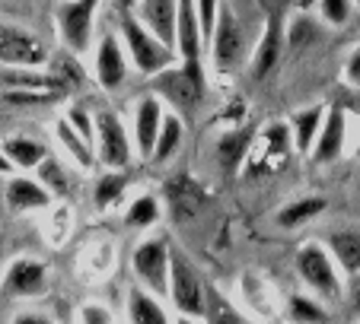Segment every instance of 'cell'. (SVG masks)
I'll return each mask as SVG.
<instances>
[{"label":"cell","mask_w":360,"mask_h":324,"mask_svg":"<svg viewBox=\"0 0 360 324\" xmlns=\"http://www.w3.org/2000/svg\"><path fill=\"white\" fill-rule=\"evenodd\" d=\"M124 184H128V178L122 175V169H109L105 175H99L96 178V191H93L96 207H109V203H115L118 197H122Z\"/></svg>","instance_id":"f546056e"},{"label":"cell","mask_w":360,"mask_h":324,"mask_svg":"<svg viewBox=\"0 0 360 324\" xmlns=\"http://www.w3.org/2000/svg\"><path fill=\"white\" fill-rule=\"evenodd\" d=\"M64 89H7L0 93L4 105H51V102L64 99Z\"/></svg>","instance_id":"f1b7e54d"},{"label":"cell","mask_w":360,"mask_h":324,"mask_svg":"<svg viewBox=\"0 0 360 324\" xmlns=\"http://www.w3.org/2000/svg\"><path fill=\"white\" fill-rule=\"evenodd\" d=\"M4 197H7V203L13 210L26 213V210H45L55 194H51V191H48L45 184L39 182V178L16 175V178H10V182H7V191H4Z\"/></svg>","instance_id":"e0dca14e"},{"label":"cell","mask_w":360,"mask_h":324,"mask_svg":"<svg viewBox=\"0 0 360 324\" xmlns=\"http://www.w3.org/2000/svg\"><path fill=\"white\" fill-rule=\"evenodd\" d=\"M347 302H351V309L360 315V274H351V283H347Z\"/></svg>","instance_id":"60d3db41"},{"label":"cell","mask_w":360,"mask_h":324,"mask_svg":"<svg viewBox=\"0 0 360 324\" xmlns=\"http://www.w3.org/2000/svg\"><path fill=\"white\" fill-rule=\"evenodd\" d=\"M122 39H124V48H128V58L134 61V67L147 76H157V74H163V70H169L179 58L176 48L160 41L157 35L150 32L141 20H134V16H124L122 20Z\"/></svg>","instance_id":"7a4b0ae2"},{"label":"cell","mask_w":360,"mask_h":324,"mask_svg":"<svg viewBox=\"0 0 360 324\" xmlns=\"http://www.w3.org/2000/svg\"><path fill=\"white\" fill-rule=\"evenodd\" d=\"M96 7H99V0H68V4H61V7L55 10V20L64 35V45L74 54H83L89 48Z\"/></svg>","instance_id":"9c48e42d"},{"label":"cell","mask_w":360,"mask_h":324,"mask_svg":"<svg viewBox=\"0 0 360 324\" xmlns=\"http://www.w3.org/2000/svg\"><path fill=\"white\" fill-rule=\"evenodd\" d=\"M252 137L255 134H249V130H230V134L217 143V159H220V166H224L226 172H236L239 166L245 162V153H249Z\"/></svg>","instance_id":"d4e9b609"},{"label":"cell","mask_w":360,"mask_h":324,"mask_svg":"<svg viewBox=\"0 0 360 324\" xmlns=\"http://www.w3.org/2000/svg\"><path fill=\"white\" fill-rule=\"evenodd\" d=\"M131 128H134L137 156L153 159V149H157V140H160V128H163V105H160L157 95H143V99L134 102Z\"/></svg>","instance_id":"8fae6325"},{"label":"cell","mask_w":360,"mask_h":324,"mask_svg":"<svg viewBox=\"0 0 360 324\" xmlns=\"http://www.w3.org/2000/svg\"><path fill=\"white\" fill-rule=\"evenodd\" d=\"M309 4H313V0H300V7H309Z\"/></svg>","instance_id":"7dc6e473"},{"label":"cell","mask_w":360,"mask_h":324,"mask_svg":"<svg viewBox=\"0 0 360 324\" xmlns=\"http://www.w3.org/2000/svg\"><path fill=\"white\" fill-rule=\"evenodd\" d=\"M134 4H137V0H118V7H122V10H131Z\"/></svg>","instance_id":"f6af8a7d"},{"label":"cell","mask_w":360,"mask_h":324,"mask_svg":"<svg viewBox=\"0 0 360 324\" xmlns=\"http://www.w3.org/2000/svg\"><path fill=\"white\" fill-rule=\"evenodd\" d=\"M236 4H249V0H236Z\"/></svg>","instance_id":"c3c4849f"},{"label":"cell","mask_w":360,"mask_h":324,"mask_svg":"<svg viewBox=\"0 0 360 324\" xmlns=\"http://www.w3.org/2000/svg\"><path fill=\"white\" fill-rule=\"evenodd\" d=\"M293 4H297V0H259V7H262V13H265V20H268V16H281V20H284L287 10H290Z\"/></svg>","instance_id":"ab89813d"},{"label":"cell","mask_w":360,"mask_h":324,"mask_svg":"<svg viewBox=\"0 0 360 324\" xmlns=\"http://www.w3.org/2000/svg\"><path fill=\"white\" fill-rule=\"evenodd\" d=\"M214 64L224 70L236 67L243 61V51H245V39H243V26L239 20L233 16V10L226 4H220L217 10V22H214Z\"/></svg>","instance_id":"30bf717a"},{"label":"cell","mask_w":360,"mask_h":324,"mask_svg":"<svg viewBox=\"0 0 360 324\" xmlns=\"http://www.w3.org/2000/svg\"><path fill=\"white\" fill-rule=\"evenodd\" d=\"M169 299L185 318H204V309H207V286L198 280L191 264L185 261L179 251H172V264H169Z\"/></svg>","instance_id":"8992f818"},{"label":"cell","mask_w":360,"mask_h":324,"mask_svg":"<svg viewBox=\"0 0 360 324\" xmlns=\"http://www.w3.org/2000/svg\"><path fill=\"white\" fill-rule=\"evenodd\" d=\"M48 290V270L35 257H16L4 274V292L16 299H32Z\"/></svg>","instance_id":"7c38bea8"},{"label":"cell","mask_w":360,"mask_h":324,"mask_svg":"<svg viewBox=\"0 0 360 324\" xmlns=\"http://www.w3.org/2000/svg\"><path fill=\"white\" fill-rule=\"evenodd\" d=\"M207 324H245V318L233 309V302L220 290L207 286V309H204Z\"/></svg>","instance_id":"83f0119b"},{"label":"cell","mask_w":360,"mask_h":324,"mask_svg":"<svg viewBox=\"0 0 360 324\" xmlns=\"http://www.w3.org/2000/svg\"><path fill=\"white\" fill-rule=\"evenodd\" d=\"M128 321L131 324H169L163 302L157 299V292L131 286L128 290Z\"/></svg>","instance_id":"44dd1931"},{"label":"cell","mask_w":360,"mask_h":324,"mask_svg":"<svg viewBox=\"0 0 360 324\" xmlns=\"http://www.w3.org/2000/svg\"><path fill=\"white\" fill-rule=\"evenodd\" d=\"M201 20H198V4L195 0H179V29H176V51L185 61H198L201 58Z\"/></svg>","instance_id":"2e32d148"},{"label":"cell","mask_w":360,"mask_h":324,"mask_svg":"<svg viewBox=\"0 0 360 324\" xmlns=\"http://www.w3.org/2000/svg\"><path fill=\"white\" fill-rule=\"evenodd\" d=\"M80 318H83V324H112V315H109V309H102V305H96V302L83 305Z\"/></svg>","instance_id":"f35d334b"},{"label":"cell","mask_w":360,"mask_h":324,"mask_svg":"<svg viewBox=\"0 0 360 324\" xmlns=\"http://www.w3.org/2000/svg\"><path fill=\"white\" fill-rule=\"evenodd\" d=\"M169 264L172 251L160 238H147L134 248V274L150 292L157 296H169Z\"/></svg>","instance_id":"52a82bcc"},{"label":"cell","mask_w":360,"mask_h":324,"mask_svg":"<svg viewBox=\"0 0 360 324\" xmlns=\"http://www.w3.org/2000/svg\"><path fill=\"white\" fill-rule=\"evenodd\" d=\"M297 274L316 296L322 299H338L341 296V280H338V267L328 248H322L319 242H306L297 251Z\"/></svg>","instance_id":"3957f363"},{"label":"cell","mask_w":360,"mask_h":324,"mask_svg":"<svg viewBox=\"0 0 360 324\" xmlns=\"http://www.w3.org/2000/svg\"><path fill=\"white\" fill-rule=\"evenodd\" d=\"M328 108L326 105H309L303 112H293L290 115V134H293V147L297 153H313L316 140H319V130L326 124Z\"/></svg>","instance_id":"ac0fdd59"},{"label":"cell","mask_w":360,"mask_h":324,"mask_svg":"<svg viewBox=\"0 0 360 324\" xmlns=\"http://www.w3.org/2000/svg\"><path fill=\"white\" fill-rule=\"evenodd\" d=\"M313 39H316V22L306 20V16H297V20L290 22V29H287V48H290L293 54L303 51Z\"/></svg>","instance_id":"836d02e7"},{"label":"cell","mask_w":360,"mask_h":324,"mask_svg":"<svg viewBox=\"0 0 360 324\" xmlns=\"http://www.w3.org/2000/svg\"><path fill=\"white\" fill-rule=\"evenodd\" d=\"M179 143H182V121H179V115H163V128H160V140H157V149H153V159L157 162L169 159Z\"/></svg>","instance_id":"1f68e13d"},{"label":"cell","mask_w":360,"mask_h":324,"mask_svg":"<svg viewBox=\"0 0 360 324\" xmlns=\"http://www.w3.org/2000/svg\"><path fill=\"white\" fill-rule=\"evenodd\" d=\"M326 245L332 251V257L338 261V267L345 270L347 277L351 274H360V232L357 229H338L328 232Z\"/></svg>","instance_id":"7402d4cb"},{"label":"cell","mask_w":360,"mask_h":324,"mask_svg":"<svg viewBox=\"0 0 360 324\" xmlns=\"http://www.w3.org/2000/svg\"><path fill=\"white\" fill-rule=\"evenodd\" d=\"M137 20L157 35L160 41H166L169 48H176L179 0H137Z\"/></svg>","instance_id":"4fadbf2b"},{"label":"cell","mask_w":360,"mask_h":324,"mask_svg":"<svg viewBox=\"0 0 360 324\" xmlns=\"http://www.w3.org/2000/svg\"><path fill=\"white\" fill-rule=\"evenodd\" d=\"M48 64V48L29 29L0 22V67H29L39 70Z\"/></svg>","instance_id":"5b68a950"},{"label":"cell","mask_w":360,"mask_h":324,"mask_svg":"<svg viewBox=\"0 0 360 324\" xmlns=\"http://www.w3.org/2000/svg\"><path fill=\"white\" fill-rule=\"evenodd\" d=\"M96 159L105 169H124L131 162V137L124 130L122 118L112 112L96 115Z\"/></svg>","instance_id":"ba28073f"},{"label":"cell","mask_w":360,"mask_h":324,"mask_svg":"<svg viewBox=\"0 0 360 324\" xmlns=\"http://www.w3.org/2000/svg\"><path fill=\"white\" fill-rule=\"evenodd\" d=\"M13 324H51V318L39 315V311H22V315L13 318Z\"/></svg>","instance_id":"7bdbcfd3"},{"label":"cell","mask_w":360,"mask_h":324,"mask_svg":"<svg viewBox=\"0 0 360 324\" xmlns=\"http://www.w3.org/2000/svg\"><path fill=\"white\" fill-rule=\"evenodd\" d=\"M357 4H360V0H357Z\"/></svg>","instance_id":"681fc988"},{"label":"cell","mask_w":360,"mask_h":324,"mask_svg":"<svg viewBox=\"0 0 360 324\" xmlns=\"http://www.w3.org/2000/svg\"><path fill=\"white\" fill-rule=\"evenodd\" d=\"M322 210H326V201H322V197H303V201H293V203H287L284 210H278V226H287V229L303 226V223H309L313 216H319Z\"/></svg>","instance_id":"484cf974"},{"label":"cell","mask_w":360,"mask_h":324,"mask_svg":"<svg viewBox=\"0 0 360 324\" xmlns=\"http://www.w3.org/2000/svg\"><path fill=\"white\" fill-rule=\"evenodd\" d=\"M345 128H347V118H345V108L332 105L326 115V124H322L319 130V140H316L313 147V156L319 162H332L341 156V149H345Z\"/></svg>","instance_id":"ffe728a7"},{"label":"cell","mask_w":360,"mask_h":324,"mask_svg":"<svg viewBox=\"0 0 360 324\" xmlns=\"http://www.w3.org/2000/svg\"><path fill=\"white\" fill-rule=\"evenodd\" d=\"M68 121L74 124V128L80 130V134L86 137L89 143H96V118H89V115H86V108L74 105V108H70V112H68Z\"/></svg>","instance_id":"74e56055"},{"label":"cell","mask_w":360,"mask_h":324,"mask_svg":"<svg viewBox=\"0 0 360 324\" xmlns=\"http://www.w3.org/2000/svg\"><path fill=\"white\" fill-rule=\"evenodd\" d=\"M290 149H297L290 128L287 124H268V128H262V134L252 137L249 153H245V162H243V175L245 178L274 175V172H281L287 166Z\"/></svg>","instance_id":"6da1fadb"},{"label":"cell","mask_w":360,"mask_h":324,"mask_svg":"<svg viewBox=\"0 0 360 324\" xmlns=\"http://www.w3.org/2000/svg\"><path fill=\"white\" fill-rule=\"evenodd\" d=\"M322 20L332 22V26H345L351 20V0H319Z\"/></svg>","instance_id":"e575fe53"},{"label":"cell","mask_w":360,"mask_h":324,"mask_svg":"<svg viewBox=\"0 0 360 324\" xmlns=\"http://www.w3.org/2000/svg\"><path fill=\"white\" fill-rule=\"evenodd\" d=\"M124 74H128V61H124L118 39L102 35L99 48H96V80H99V86L105 93H115V89H122Z\"/></svg>","instance_id":"5bb4252c"},{"label":"cell","mask_w":360,"mask_h":324,"mask_svg":"<svg viewBox=\"0 0 360 324\" xmlns=\"http://www.w3.org/2000/svg\"><path fill=\"white\" fill-rule=\"evenodd\" d=\"M51 74H55L68 89H77V86L83 83V70L77 67L74 58H58V61H55V70H51Z\"/></svg>","instance_id":"d590c367"},{"label":"cell","mask_w":360,"mask_h":324,"mask_svg":"<svg viewBox=\"0 0 360 324\" xmlns=\"http://www.w3.org/2000/svg\"><path fill=\"white\" fill-rule=\"evenodd\" d=\"M160 220V201L157 197H137V201H131V207L124 210V223L134 226V229H143V226H153Z\"/></svg>","instance_id":"4dcf8cb0"},{"label":"cell","mask_w":360,"mask_h":324,"mask_svg":"<svg viewBox=\"0 0 360 324\" xmlns=\"http://www.w3.org/2000/svg\"><path fill=\"white\" fill-rule=\"evenodd\" d=\"M195 4H198V20H201V35H204V41H211L214 22H217V10L224 0H195Z\"/></svg>","instance_id":"8d00e7d4"},{"label":"cell","mask_w":360,"mask_h":324,"mask_svg":"<svg viewBox=\"0 0 360 324\" xmlns=\"http://www.w3.org/2000/svg\"><path fill=\"white\" fill-rule=\"evenodd\" d=\"M39 182L45 184L48 191H51V194L55 197H64L70 191V182H68V172H64V166L58 159H51V156H48L45 162H41L39 166Z\"/></svg>","instance_id":"d6a6232c"},{"label":"cell","mask_w":360,"mask_h":324,"mask_svg":"<svg viewBox=\"0 0 360 324\" xmlns=\"http://www.w3.org/2000/svg\"><path fill=\"white\" fill-rule=\"evenodd\" d=\"M13 169H16V166H13V162H10V159H7V153L0 149V175H10V172H13Z\"/></svg>","instance_id":"ee69618b"},{"label":"cell","mask_w":360,"mask_h":324,"mask_svg":"<svg viewBox=\"0 0 360 324\" xmlns=\"http://www.w3.org/2000/svg\"><path fill=\"white\" fill-rule=\"evenodd\" d=\"M345 74H347V80H351V83H360V48L351 54V58H347Z\"/></svg>","instance_id":"b9f144b4"},{"label":"cell","mask_w":360,"mask_h":324,"mask_svg":"<svg viewBox=\"0 0 360 324\" xmlns=\"http://www.w3.org/2000/svg\"><path fill=\"white\" fill-rule=\"evenodd\" d=\"M160 99H166L176 108H188L195 112L204 99V76H201V61H185L182 67H169L157 74L153 80Z\"/></svg>","instance_id":"277c9868"},{"label":"cell","mask_w":360,"mask_h":324,"mask_svg":"<svg viewBox=\"0 0 360 324\" xmlns=\"http://www.w3.org/2000/svg\"><path fill=\"white\" fill-rule=\"evenodd\" d=\"M169 203H172L176 220L179 223H185V220H195V216L204 210L207 194H204L201 184L191 182L188 175H179V178H172L169 182Z\"/></svg>","instance_id":"d6986e66"},{"label":"cell","mask_w":360,"mask_h":324,"mask_svg":"<svg viewBox=\"0 0 360 324\" xmlns=\"http://www.w3.org/2000/svg\"><path fill=\"white\" fill-rule=\"evenodd\" d=\"M281 51H284V20L281 16H268L265 20V35L255 45V54H252V74L265 76L271 74V67L281 61Z\"/></svg>","instance_id":"9a60e30c"},{"label":"cell","mask_w":360,"mask_h":324,"mask_svg":"<svg viewBox=\"0 0 360 324\" xmlns=\"http://www.w3.org/2000/svg\"><path fill=\"white\" fill-rule=\"evenodd\" d=\"M176 324H195V321H191V318H185V315H182V318H179Z\"/></svg>","instance_id":"bcb514c9"},{"label":"cell","mask_w":360,"mask_h":324,"mask_svg":"<svg viewBox=\"0 0 360 324\" xmlns=\"http://www.w3.org/2000/svg\"><path fill=\"white\" fill-rule=\"evenodd\" d=\"M0 149L7 153V159L13 162L16 169H39L41 162L48 159V149L39 140H32V137H10V140H4Z\"/></svg>","instance_id":"603a6c76"},{"label":"cell","mask_w":360,"mask_h":324,"mask_svg":"<svg viewBox=\"0 0 360 324\" xmlns=\"http://www.w3.org/2000/svg\"><path fill=\"white\" fill-rule=\"evenodd\" d=\"M55 130H58V140H61V147L68 149L70 156H74V162H80L83 169H93V162H96V143H89L86 137H83L80 130H77L74 124L68 121V118H61Z\"/></svg>","instance_id":"cb8c5ba5"},{"label":"cell","mask_w":360,"mask_h":324,"mask_svg":"<svg viewBox=\"0 0 360 324\" xmlns=\"http://www.w3.org/2000/svg\"><path fill=\"white\" fill-rule=\"evenodd\" d=\"M287 315H290L293 324H328L326 305L313 296H290V302H287Z\"/></svg>","instance_id":"4316f807"}]
</instances>
